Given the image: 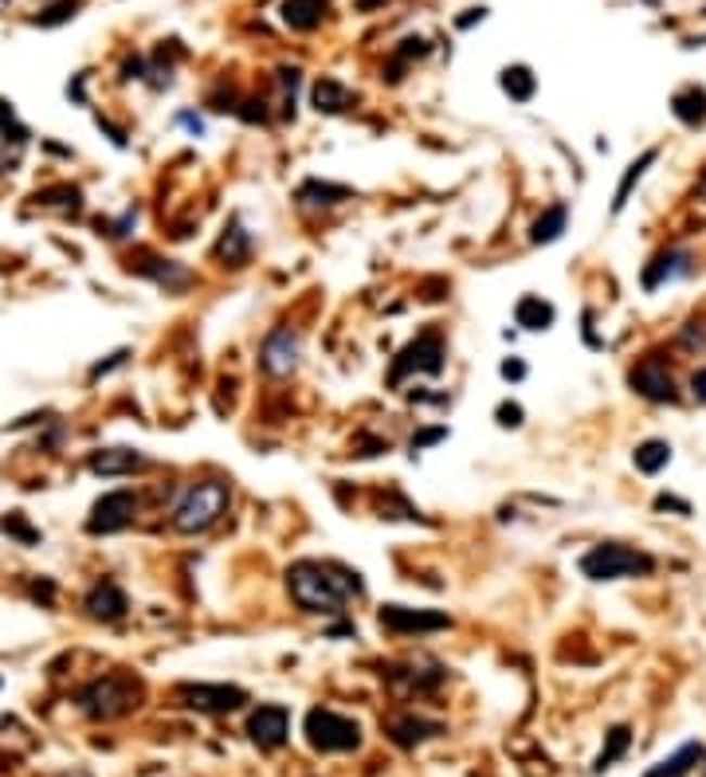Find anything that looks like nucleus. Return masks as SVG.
Listing matches in <instances>:
<instances>
[{"label": "nucleus", "mask_w": 706, "mask_h": 777, "mask_svg": "<svg viewBox=\"0 0 706 777\" xmlns=\"http://www.w3.org/2000/svg\"><path fill=\"white\" fill-rule=\"evenodd\" d=\"M553 318H557V310H553V303H545L542 295H526L518 298V307H514V322L523 330H550Z\"/></svg>", "instance_id": "obj_20"}, {"label": "nucleus", "mask_w": 706, "mask_h": 777, "mask_svg": "<svg viewBox=\"0 0 706 777\" xmlns=\"http://www.w3.org/2000/svg\"><path fill=\"white\" fill-rule=\"evenodd\" d=\"M444 436H448V429H428V432H420V436H412V451L428 448V444L444 441Z\"/></svg>", "instance_id": "obj_33"}, {"label": "nucleus", "mask_w": 706, "mask_h": 777, "mask_svg": "<svg viewBox=\"0 0 706 777\" xmlns=\"http://www.w3.org/2000/svg\"><path fill=\"white\" fill-rule=\"evenodd\" d=\"M0 726H9V718H0Z\"/></svg>", "instance_id": "obj_40"}, {"label": "nucleus", "mask_w": 706, "mask_h": 777, "mask_svg": "<svg viewBox=\"0 0 706 777\" xmlns=\"http://www.w3.org/2000/svg\"><path fill=\"white\" fill-rule=\"evenodd\" d=\"M145 456L133 448H99L91 451V460H87V468L94 471V475H133L138 468H145Z\"/></svg>", "instance_id": "obj_15"}, {"label": "nucleus", "mask_w": 706, "mask_h": 777, "mask_svg": "<svg viewBox=\"0 0 706 777\" xmlns=\"http://www.w3.org/2000/svg\"><path fill=\"white\" fill-rule=\"evenodd\" d=\"M385 679L409 687V691H436L448 679V672L440 664H432V672H424V664H389L385 667Z\"/></svg>", "instance_id": "obj_16"}, {"label": "nucleus", "mask_w": 706, "mask_h": 777, "mask_svg": "<svg viewBox=\"0 0 706 777\" xmlns=\"http://www.w3.org/2000/svg\"><path fill=\"white\" fill-rule=\"evenodd\" d=\"M691 393H695L698 405H706V366L695 369V378H691Z\"/></svg>", "instance_id": "obj_36"}, {"label": "nucleus", "mask_w": 706, "mask_h": 777, "mask_svg": "<svg viewBox=\"0 0 706 777\" xmlns=\"http://www.w3.org/2000/svg\"><path fill=\"white\" fill-rule=\"evenodd\" d=\"M655 570V558L644 550H632L625 543H596L581 558V573L589 582H620V577H647Z\"/></svg>", "instance_id": "obj_4"}, {"label": "nucleus", "mask_w": 706, "mask_h": 777, "mask_svg": "<svg viewBox=\"0 0 706 777\" xmlns=\"http://www.w3.org/2000/svg\"><path fill=\"white\" fill-rule=\"evenodd\" d=\"M655 157H659V150H644V154L636 157L632 165L625 169V177H620V184H616V196H613V213H625V205L632 201V189L640 181H644V174L655 165Z\"/></svg>", "instance_id": "obj_22"}, {"label": "nucleus", "mask_w": 706, "mask_h": 777, "mask_svg": "<svg viewBox=\"0 0 706 777\" xmlns=\"http://www.w3.org/2000/svg\"><path fill=\"white\" fill-rule=\"evenodd\" d=\"M247 256H252V232L240 220H232L216 244V259H224V267H244Z\"/></svg>", "instance_id": "obj_18"}, {"label": "nucleus", "mask_w": 706, "mask_h": 777, "mask_svg": "<svg viewBox=\"0 0 706 777\" xmlns=\"http://www.w3.org/2000/svg\"><path fill=\"white\" fill-rule=\"evenodd\" d=\"M177 699H181L189 711L224 715V711H235V706L247 703V691L244 687H232V684H184V687H177Z\"/></svg>", "instance_id": "obj_8"}, {"label": "nucleus", "mask_w": 706, "mask_h": 777, "mask_svg": "<svg viewBox=\"0 0 706 777\" xmlns=\"http://www.w3.org/2000/svg\"><path fill=\"white\" fill-rule=\"evenodd\" d=\"M632 463L644 475H655V471H664L667 463H671V444L667 441H644V444H636V451H632Z\"/></svg>", "instance_id": "obj_27"}, {"label": "nucleus", "mask_w": 706, "mask_h": 777, "mask_svg": "<svg viewBox=\"0 0 706 777\" xmlns=\"http://www.w3.org/2000/svg\"><path fill=\"white\" fill-rule=\"evenodd\" d=\"M232 502V487L224 480H201L181 495V502L174 507V531L181 534H205L213 531L220 514Z\"/></svg>", "instance_id": "obj_2"}, {"label": "nucleus", "mask_w": 706, "mask_h": 777, "mask_svg": "<svg viewBox=\"0 0 706 777\" xmlns=\"http://www.w3.org/2000/svg\"><path fill=\"white\" fill-rule=\"evenodd\" d=\"M247 735H252V742H256L259 750H279L291 735L287 706L267 703V706H259V711H252V718H247Z\"/></svg>", "instance_id": "obj_12"}, {"label": "nucleus", "mask_w": 706, "mask_h": 777, "mask_svg": "<svg viewBox=\"0 0 706 777\" xmlns=\"http://www.w3.org/2000/svg\"><path fill=\"white\" fill-rule=\"evenodd\" d=\"M499 373H502V378H506V381H523L526 378V366H523V361H502V366H499Z\"/></svg>", "instance_id": "obj_35"}, {"label": "nucleus", "mask_w": 706, "mask_h": 777, "mask_svg": "<svg viewBox=\"0 0 706 777\" xmlns=\"http://www.w3.org/2000/svg\"><path fill=\"white\" fill-rule=\"evenodd\" d=\"M381 628H389V633H444L451 628V616L448 613H436V609H409V604H385L381 609Z\"/></svg>", "instance_id": "obj_9"}, {"label": "nucleus", "mask_w": 706, "mask_h": 777, "mask_svg": "<svg viewBox=\"0 0 706 777\" xmlns=\"http://www.w3.org/2000/svg\"><path fill=\"white\" fill-rule=\"evenodd\" d=\"M349 103H354V94H349L338 79H318L315 82V106L322 114H342Z\"/></svg>", "instance_id": "obj_28"}, {"label": "nucleus", "mask_w": 706, "mask_h": 777, "mask_svg": "<svg viewBox=\"0 0 706 777\" xmlns=\"http://www.w3.org/2000/svg\"><path fill=\"white\" fill-rule=\"evenodd\" d=\"M565 228H569V205H562V201H557V205H550L542 216H538V220H534L530 244H538V247L553 244V240H562V235H565Z\"/></svg>", "instance_id": "obj_19"}, {"label": "nucleus", "mask_w": 706, "mask_h": 777, "mask_svg": "<svg viewBox=\"0 0 706 777\" xmlns=\"http://www.w3.org/2000/svg\"><path fill=\"white\" fill-rule=\"evenodd\" d=\"M326 9H330V0H283V21L298 31H310L322 24Z\"/></svg>", "instance_id": "obj_21"}, {"label": "nucleus", "mask_w": 706, "mask_h": 777, "mask_svg": "<svg viewBox=\"0 0 706 777\" xmlns=\"http://www.w3.org/2000/svg\"><path fill=\"white\" fill-rule=\"evenodd\" d=\"M683 346L686 349H706V318L698 322V318H691L683 327Z\"/></svg>", "instance_id": "obj_30"}, {"label": "nucleus", "mask_w": 706, "mask_h": 777, "mask_svg": "<svg viewBox=\"0 0 706 777\" xmlns=\"http://www.w3.org/2000/svg\"><path fill=\"white\" fill-rule=\"evenodd\" d=\"M60 777H91V774H82V769H72V774H60Z\"/></svg>", "instance_id": "obj_38"}, {"label": "nucleus", "mask_w": 706, "mask_h": 777, "mask_svg": "<svg viewBox=\"0 0 706 777\" xmlns=\"http://www.w3.org/2000/svg\"><path fill=\"white\" fill-rule=\"evenodd\" d=\"M303 361V337L295 334L291 327H275L267 330V337L259 342V366L271 378H291Z\"/></svg>", "instance_id": "obj_7"}, {"label": "nucleus", "mask_w": 706, "mask_h": 777, "mask_svg": "<svg viewBox=\"0 0 706 777\" xmlns=\"http://www.w3.org/2000/svg\"><path fill=\"white\" fill-rule=\"evenodd\" d=\"M671 111H676V118L683 126H703L706 123V91L686 87V91H679L676 99H671Z\"/></svg>", "instance_id": "obj_24"}, {"label": "nucleus", "mask_w": 706, "mask_h": 777, "mask_svg": "<svg viewBox=\"0 0 706 777\" xmlns=\"http://www.w3.org/2000/svg\"><path fill=\"white\" fill-rule=\"evenodd\" d=\"M436 735H444V726L432 723V718H420V715H400L389 723V738L397 742V747H416V742L436 738Z\"/></svg>", "instance_id": "obj_17"}, {"label": "nucleus", "mask_w": 706, "mask_h": 777, "mask_svg": "<svg viewBox=\"0 0 706 777\" xmlns=\"http://www.w3.org/2000/svg\"><path fill=\"white\" fill-rule=\"evenodd\" d=\"M412 373H428V378L444 373V337L436 334V330H424L412 346L400 349L389 369V385H400V381L412 378Z\"/></svg>", "instance_id": "obj_6"}, {"label": "nucleus", "mask_w": 706, "mask_h": 777, "mask_svg": "<svg viewBox=\"0 0 706 777\" xmlns=\"http://www.w3.org/2000/svg\"><path fill=\"white\" fill-rule=\"evenodd\" d=\"M126 609H130V601H126L118 582H99L91 594H87V613H91L94 621H123Z\"/></svg>", "instance_id": "obj_14"}, {"label": "nucleus", "mask_w": 706, "mask_h": 777, "mask_svg": "<svg viewBox=\"0 0 706 777\" xmlns=\"http://www.w3.org/2000/svg\"><path fill=\"white\" fill-rule=\"evenodd\" d=\"M133 511H138V495L133 492H106L103 499L94 502L91 519H87V531L91 534H114L123 531V526H130Z\"/></svg>", "instance_id": "obj_11"}, {"label": "nucleus", "mask_w": 706, "mask_h": 777, "mask_svg": "<svg viewBox=\"0 0 706 777\" xmlns=\"http://www.w3.org/2000/svg\"><path fill=\"white\" fill-rule=\"evenodd\" d=\"M499 82H502V91L511 94L514 103H530L534 91H538V79H534V72H530V67H523V63H514V67H506Z\"/></svg>", "instance_id": "obj_26"}, {"label": "nucleus", "mask_w": 706, "mask_h": 777, "mask_svg": "<svg viewBox=\"0 0 706 777\" xmlns=\"http://www.w3.org/2000/svg\"><path fill=\"white\" fill-rule=\"evenodd\" d=\"M181 126H189V130H193V133H201V130H205V123H201V118H196V114H181Z\"/></svg>", "instance_id": "obj_37"}, {"label": "nucleus", "mask_w": 706, "mask_h": 777, "mask_svg": "<svg viewBox=\"0 0 706 777\" xmlns=\"http://www.w3.org/2000/svg\"><path fill=\"white\" fill-rule=\"evenodd\" d=\"M679 276H691V252H683V247H667V252H659V256L644 267V286L655 291V286L671 283V279H679Z\"/></svg>", "instance_id": "obj_13"}, {"label": "nucleus", "mask_w": 706, "mask_h": 777, "mask_svg": "<svg viewBox=\"0 0 706 777\" xmlns=\"http://www.w3.org/2000/svg\"><path fill=\"white\" fill-rule=\"evenodd\" d=\"M0 526H4L9 534H16V538H24V543H40V534L31 531L28 522H24V514H9V519L0 522Z\"/></svg>", "instance_id": "obj_31"}, {"label": "nucleus", "mask_w": 706, "mask_h": 777, "mask_svg": "<svg viewBox=\"0 0 706 777\" xmlns=\"http://www.w3.org/2000/svg\"><path fill=\"white\" fill-rule=\"evenodd\" d=\"M142 699V684L126 672H106L79 691V706L91 718H123Z\"/></svg>", "instance_id": "obj_3"}, {"label": "nucleus", "mask_w": 706, "mask_h": 777, "mask_svg": "<svg viewBox=\"0 0 706 777\" xmlns=\"http://www.w3.org/2000/svg\"><path fill=\"white\" fill-rule=\"evenodd\" d=\"M287 589H291V601L303 609V613H315V616H338L346 613L349 597H361L365 594V585L354 570L338 562H295L287 570Z\"/></svg>", "instance_id": "obj_1"}, {"label": "nucleus", "mask_w": 706, "mask_h": 777, "mask_svg": "<svg viewBox=\"0 0 706 777\" xmlns=\"http://www.w3.org/2000/svg\"><path fill=\"white\" fill-rule=\"evenodd\" d=\"M632 747V730L628 726H616V730H608V747L596 754V762H593V774H604V769L613 766L616 757L625 754V750Z\"/></svg>", "instance_id": "obj_29"}, {"label": "nucleus", "mask_w": 706, "mask_h": 777, "mask_svg": "<svg viewBox=\"0 0 706 777\" xmlns=\"http://www.w3.org/2000/svg\"><path fill=\"white\" fill-rule=\"evenodd\" d=\"M358 4H361V9H373V4H377V0H358Z\"/></svg>", "instance_id": "obj_39"}, {"label": "nucleus", "mask_w": 706, "mask_h": 777, "mask_svg": "<svg viewBox=\"0 0 706 777\" xmlns=\"http://www.w3.org/2000/svg\"><path fill=\"white\" fill-rule=\"evenodd\" d=\"M495 417H499L502 429H518V424H523V405H514V400H502L499 409H495Z\"/></svg>", "instance_id": "obj_32"}, {"label": "nucleus", "mask_w": 706, "mask_h": 777, "mask_svg": "<svg viewBox=\"0 0 706 777\" xmlns=\"http://www.w3.org/2000/svg\"><path fill=\"white\" fill-rule=\"evenodd\" d=\"M703 754H706V750L698 747V742H686V747H679L671 757H664V762H659L655 769H647L644 777H683L686 769L703 762Z\"/></svg>", "instance_id": "obj_23"}, {"label": "nucleus", "mask_w": 706, "mask_h": 777, "mask_svg": "<svg viewBox=\"0 0 706 777\" xmlns=\"http://www.w3.org/2000/svg\"><path fill=\"white\" fill-rule=\"evenodd\" d=\"M123 361H126V349H118V354H111V361H99V366L91 369V381H99V378H103V373H111L114 366H123Z\"/></svg>", "instance_id": "obj_34"}, {"label": "nucleus", "mask_w": 706, "mask_h": 777, "mask_svg": "<svg viewBox=\"0 0 706 777\" xmlns=\"http://www.w3.org/2000/svg\"><path fill=\"white\" fill-rule=\"evenodd\" d=\"M295 196L303 201V205L322 208V205H342V201H349V189L346 184H330V181H307V184H298Z\"/></svg>", "instance_id": "obj_25"}, {"label": "nucleus", "mask_w": 706, "mask_h": 777, "mask_svg": "<svg viewBox=\"0 0 706 777\" xmlns=\"http://www.w3.org/2000/svg\"><path fill=\"white\" fill-rule=\"evenodd\" d=\"M628 385H632L640 397L655 400V405H671V400H679L676 378H671V369H667L659 358H644V361H640V366L628 373Z\"/></svg>", "instance_id": "obj_10"}, {"label": "nucleus", "mask_w": 706, "mask_h": 777, "mask_svg": "<svg viewBox=\"0 0 706 777\" xmlns=\"http://www.w3.org/2000/svg\"><path fill=\"white\" fill-rule=\"evenodd\" d=\"M307 742L318 754H346L361 747V726L330 706H315L307 715Z\"/></svg>", "instance_id": "obj_5"}]
</instances>
